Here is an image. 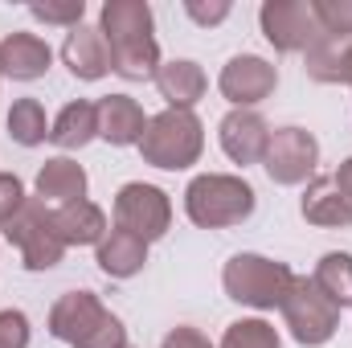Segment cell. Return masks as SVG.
Segmentation results:
<instances>
[{
	"mask_svg": "<svg viewBox=\"0 0 352 348\" xmlns=\"http://www.w3.org/2000/svg\"><path fill=\"white\" fill-rule=\"evenodd\" d=\"M98 29L111 45V74L127 83L156 78L160 70V45H156V21L148 0H107Z\"/></svg>",
	"mask_w": 352,
	"mask_h": 348,
	"instance_id": "6da1fadb",
	"label": "cell"
},
{
	"mask_svg": "<svg viewBox=\"0 0 352 348\" xmlns=\"http://www.w3.org/2000/svg\"><path fill=\"white\" fill-rule=\"evenodd\" d=\"M50 332L70 348H123L127 328L94 291H66L50 307Z\"/></svg>",
	"mask_w": 352,
	"mask_h": 348,
	"instance_id": "7a4b0ae2",
	"label": "cell"
},
{
	"mask_svg": "<svg viewBox=\"0 0 352 348\" xmlns=\"http://www.w3.org/2000/svg\"><path fill=\"white\" fill-rule=\"evenodd\" d=\"M254 205H258V197H254L250 180L230 176V173H201L192 176L188 188H184V213L201 230L242 226L254 213Z\"/></svg>",
	"mask_w": 352,
	"mask_h": 348,
	"instance_id": "3957f363",
	"label": "cell"
},
{
	"mask_svg": "<svg viewBox=\"0 0 352 348\" xmlns=\"http://www.w3.org/2000/svg\"><path fill=\"white\" fill-rule=\"evenodd\" d=\"M205 152V127L192 111H160L148 119V131L140 140V156L144 164L152 168H164V173H184L201 160Z\"/></svg>",
	"mask_w": 352,
	"mask_h": 348,
	"instance_id": "277c9868",
	"label": "cell"
},
{
	"mask_svg": "<svg viewBox=\"0 0 352 348\" xmlns=\"http://www.w3.org/2000/svg\"><path fill=\"white\" fill-rule=\"evenodd\" d=\"M291 283H295V270L287 262L266 259V254H234L221 270L226 295L234 303H246V307H258V312L283 307Z\"/></svg>",
	"mask_w": 352,
	"mask_h": 348,
	"instance_id": "5b68a950",
	"label": "cell"
},
{
	"mask_svg": "<svg viewBox=\"0 0 352 348\" xmlns=\"http://www.w3.org/2000/svg\"><path fill=\"white\" fill-rule=\"evenodd\" d=\"M278 312H283L291 336L303 348L328 345L336 336V328H340V307L311 283V274H295V283H291V291H287Z\"/></svg>",
	"mask_w": 352,
	"mask_h": 348,
	"instance_id": "8992f818",
	"label": "cell"
},
{
	"mask_svg": "<svg viewBox=\"0 0 352 348\" xmlns=\"http://www.w3.org/2000/svg\"><path fill=\"white\" fill-rule=\"evenodd\" d=\"M4 238L21 250L25 270H54L62 254H66V242L54 226V209H45L41 197H29L25 209L4 226Z\"/></svg>",
	"mask_w": 352,
	"mask_h": 348,
	"instance_id": "52a82bcc",
	"label": "cell"
},
{
	"mask_svg": "<svg viewBox=\"0 0 352 348\" xmlns=\"http://www.w3.org/2000/svg\"><path fill=\"white\" fill-rule=\"evenodd\" d=\"M173 226V201L160 184H144L131 180L115 193V230H127L144 242L164 238Z\"/></svg>",
	"mask_w": 352,
	"mask_h": 348,
	"instance_id": "ba28073f",
	"label": "cell"
},
{
	"mask_svg": "<svg viewBox=\"0 0 352 348\" xmlns=\"http://www.w3.org/2000/svg\"><path fill=\"white\" fill-rule=\"evenodd\" d=\"M258 25L278 54H307L316 37L324 33L311 0H266L258 8Z\"/></svg>",
	"mask_w": 352,
	"mask_h": 348,
	"instance_id": "9c48e42d",
	"label": "cell"
},
{
	"mask_svg": "<svg viewBox=\"0 0 352 348\" xmlns=\"http://www.w3.org/2000/svg\"><path fill=\"white\" fill-rule=\"evenodd\" d=\"M316 164H320V144L311 131H303V127H274L270 131L263 168L274 184H303L316 176Z\"/></svg>",
	"mask_w": 352,
	"mask_h": 348,
	"instance_id": "30bf717a",
	"label": "cell"
},
{
	"mask_svg": "<svg viewBox=\"0 0 352 348\" xmlns=\"http://www.w3.org/2000/svg\"><path fill=\"white\" fill-rule=\"evenodd\" d=\"M278 87V70L258 58V54H238L221 66V78H217V90L238 107V111H254L263 98H270Z\"/></svg>",
	"mask_w": 352,
	"mask_h": 348,
	"instance_id": "8fae6325",
	"label": "cell"
},
{
	"mask_svg": "<svg viewBox=\"0 0 352 348\" xmlns=\"http://www.w3.org/2000/svg\"><path fill=\"white\" fill-rule=\"evenodd\" d=\"M221 135V152L234 160V164H263L266 156V144H270V123H266L258 111H230L217 127Z\"/></svg>",
	"mask_w": 352,
	"mask_h": 348,
	"instance_id": "7c38bea8",
	"label": "cell"
},
{
	"mask_svg": "<svg viewBox=\"0 0 352 348\" xmlns=\"http://www.w3.org/2000/svg\"><path fill=\"white\" fill-rule=\"evenodd\" d=\"M98 107V140H107L111 148H140L144 131H148V115L131 94H107L94 102Z\"/></svg>",
	"mask_w": 352,
	"mask_h": 348,
	"instance_id": "4fadbf2b",
	"label": "cell"
},
{
	"mask_svg": "<svg viewBox=\"0 0 352 348\" xmlns=\"http://www.w3.org/2000/svg\"><path fill=\"white\" fill-rule=\"evenodd\" d=\"M62 62L70 66L74 78L82 83H98L111 74V45L102 37V29L94 25H78L66 33V45H62Z\"/></svg>",
	"mask_w": 352,
	"mask_h": 348,
	"instance_id": "5bb4252c",
	"label": "cell"
},
{
	"mask_svg": "<svg viewBox=\"0 0 352 348\" xmlns=\"http://www.w3.org/2000/svg\"><path fill=\"white\" fill-rule=\"evenodd\" d=\"M54 62V50L37 37V33H8L0 41V74L16 78V83H33V78H45Z\"/></svg>",
	"mask_w": 352,
	"mask_h": 348,
	"instance_id": "9a60e30c",
	"label": "cell"
},
{
	"mask_svg": "<svg viewBox=\"0 0 352 348\" xmlns=\"http://www.w3.org/2000/svg\"><path fill=\"white\" fill-rule=\"evenodd\" d=\"M303 221L320 226V230H349L352 226V201L332 184V176H311L303 201H299Z\"/></svg>",
	"mask_w": 352,
	"mask_h": 348,
	"instance_id": "2e32d148",
	"label": "cell"
},
{
	"mask_svg": "<svg viewBox=\"0 0 352 348\" xmlns=\"http://www.w3.org/2000/svg\"><path fill=\"white\" fill-rule=\"evenodd\" d=\"M205 87H209L205 70H201L197 62H188V58L160 62V70H156V90H160V98H164L173 111H192V107L201 102Z\"/></svg>",
	"mask_w": 352,
	"mask_h": 348,
	"instance_id": "e0dca14e",
	"label": "cell"
},
{
	"mask_svg": "<svg viewBox=\"0 0 352 348\" xmlns=\"http://www.w3.org/2000/svg\"><path fill=\"white\" fill-rule=\"evenodd\" d=\"M94 262L111 279H131L148 262V242L135 238V234H127V230H107V238L94 246Z\"/></svg>",
	"mask_w": 352,
	"mask_h": 348,
	"instance_id": "ac0fdd59",
	"label": "cell"
},
{
	"mask_svg": "<svg viewBox=\"0 0 352 348\" xmlns=\"http://www.w3.org/2000/svg\"><path fill=\"white\" fill-rule=\"evenodd\" d=\"M54 226H58L66 246H98L107 238V213L87 197L70 201V205H58L54 209Z\"/></svg>",
	"mask_w": 352,
	"mask_h": 348,
	"instance_id": "d6986e66",
	"label": "cell"
},
{
	"mask_svg": "<svg viewBox=\"0 0 352 348\" xmlns=\"http://www.w3.org/2000/svg\"><path fill=\"white\" fill-rule=\"evenodd\" d=\"M37 197L50 205H70V201H82L87 197V168L74 164L70 156H54L41 164L37 173Z\"/></svg>",
	"mask_w": 352,
	"mask_h": 348,
	"instance_id": "ffe728a7",
	"label": "cell"
},
{
	"mask_svg": "<svg viewBox=\"0 0 352 348\" xmlns=\"http://www.w3.org/2000/svg\"><path fill=\"white\" fill-rule=\"evenodd\" d=\"M94 135H98V107L87 102V98L66 102V107L58 111V119L50 123V140H54L58 148H66V152L87 148Z\"/></svg>",
	"mask_w": 352,
	"mask_h": 348,
	"instance_id": "44dd1931",
	"label": "cell"
},
{
	"mask_svg": "<svg viewBox=\"0 0 352 348\" xmlns=\"http://www.w3.org/2000/svg\"><path fill=\"white\" fill-rule=\"evenodd\" d=\"M311 283H316L340 312L352 307V254H344V250L324 254V259L316 262V270H311Z\"/></svg>",
	"mask_w": 352,
	"mask_h": 348,
	"instance_id": "7402d4cb",
	"label": "cell"
},
{
	"mask_svg": "<svg viewBox=\"0 0 352 348\" xmlns=\"http://www.w3.org/2000/svg\"><path fill=\"white\" fill-rule=\"evenodd\" d=\"M4 127H8L12 144H21V148H37V144H45V140H50L45 107H41L37 98H16V102H12V111H8V119H4Z\"/></svg>",
	"mask_w": 352,
	"mask_h": 348,
	"instance_id": "603a6c76",
	"label": "cell"
},
{
	"mask_svg": "<svg viewBox=\"0 0 352 348\" xmlns=\"http://www.w3.org/2000/svg\"><path fill=\"white\" fill-rule=\"evenodd\" d=\"M217 348H283V340L266 320H234Z\"/></svg>",
	"mask_w": 352,
	"mask_h": 348,
	"instance_id": "cb8c5ba5",
	"label": "cell"
},
{
	"mask_svg": "<svg viewBox=\"0 0 352 348\" xmlns=\"http://www.w3.org/2000/svg\"><path fill=\"white\" fill-rule=\"evenodd\" d=\"M29 12L45 25H66V29H78L82 17H87V0H45V4H29Z\"/></svg>",
	"mask_w": 352,
	"mask_h": 348,
	"instance_id": "d4e9b609",
	"label": "cell"
},
{
	"mask_svg": "<svg viewBox=\"0 0 352 348\" xmlns=\"http://www.w3.org/2000/svg\"><path fill=\"white\" fill-rule=\"evenodd\" d=\"M320 29L336 33V37H352V0H311Z\"/></svg>",
	"mask_w": 352,
	"mask_h": 348,
	"instance_id": "484cf974",
	"label": "cell"
},
{
	"mask_svg": "<svg viewBox=\"0 0 352 348\" xmlns=\"http://www.w3.org/2000/svg\"><path fill=\"white\" fill-rule=\"evenodd\" d=\"M25 201H29V193H25L21 176L0 173V226H8V221L25 209Z\"/></svg>",
	"mask_w": 352,
	"mask_h": 348,
	"instance_id": "4316f807",
	"label": "cell"
},
{
	"mask_svg": "<svg viewBox=\"0 0 352 348\" xmlns=\"http://www.w3.org/2000/svg\"><path fill=\"white\" fill-rule=\"evenodd\" d=\"M0 348H29V316L16 307L0 312Z\"/></svg>",
	"mask_w": 352,
	"mask_h": 348,
	"instance_id": "83f0119b",
	"label": "cell"
},
{
	"mask_svg": "<svg viewBox=\"0 0 352 348\" xmlns=\"http://www.w3.org/2000/svg\"><path fill=\"white\" fill-rule=\"evenodd\" d=\"M184 12H188L197 25L209 29V25H221V21L230 17V0H209V4H205V0H184Z\"/></svg>",
	"mask_w": 352,
	"mask_h": 348,
	"instance_id": "f1b7e54d",
	"label": "cell"
},
{
	"mask_svg": "<svg viewBox=\"0 0 352 348\" xmlns=\"http://www.w3.org/2000/svg\"><path fill=\"white\" fill-rule=\"evenodd\" d=\"M160 348H213V345H209V336H205V332H197V328L180 324V328H173V332L164 336V345H160Z\"/></svg>",
	"mask_w": 352,
	"mask_h": 348,
	"instance_id": "f546056e",
	"label": "cell"
},
{
	"mask_svg": "<svg viewBox=\"0 0 352 348\" xmlns=\"http://www.w3.org/2000/svg\"><path fill=\"white\" fill-rule=\"evenodd\" d=\"M332 184H336V188H340V193L352 201V156L340 164V168H336V173H332Z\"/></svg>",
	"mask_w": 352,
	"mask_h": 348,
	"instance_id": "4dcf8cb0",
	"label": "cell"
},
{
	"mask_svg": "<svg viewBox=\"0 0 352 348\" xmlns=\"http://www.w3.org/2000/svg\"><path fill=\"white\" fill-rule=\"evenodd\" d=\"M340 83L352 87V45H349V54H344V66H340Z\"/></svg>",
	"mask_w": 352,
	"mask_h": 348,
	"instance_id": "1f68e13d",
	"label": "cell"
},
{
	"mask_svg": "<svg viewBox=\"0 0 352 348\" xmlns=\"http://www.w3.org/2000/svg\"><path fill=\"white\" fill-rule=\"evenodd\" d=\"M0 234H4V226H0Z\"/></svg>",
	"mask_w": 352,
	"mask_h": 348,
	"instance_id": "d6a6232c",
	"label": "cell"
},
{
	"mask_svg": "<svg viewBox=\"0 0 352 348\" xmlns=\"http://www.w3.org/2000/svg\"><path fill=\"white\" fill-rule=\"evenodd\" d=\"M123 348H131V345H123Z\"/></svg>",
	"mask_w": 352,
	"mask_h": 348,
	"instance_id": "836d02e7",
	"label": "cell"
},
{
	"mask_svg": "<svg viewBox=\"0 0 352 348\" xmlns=\"http://www.w3.org/2000/svg\"><path fill=\"white\" fill-rule=\"evenodd\" d=\"M0 78H4V74H0Z\"/></svg>",
	"mask_w": 352,
	"mask_h": 348,
	"instance_id": "e575fe53",
	"label": "cell"
}]
</instances>
